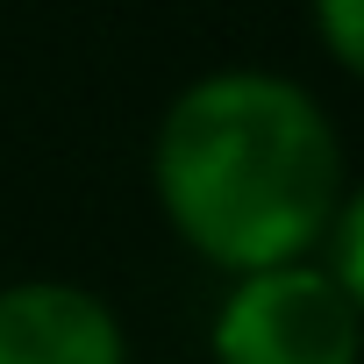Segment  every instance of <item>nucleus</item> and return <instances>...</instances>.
I'll return each mask as SVG.
<instances>
[{
	"mask_svg": "<svg viewBox=\"0 0 364 364\" xmlns=\"http://www.w3.org/2000/svg\"><path fill=\"white\" fill-rule=\"evenodd\" d=\"M328 279H336V293L357 307V321H364V186L357 193H343V208H336V229H328V264H321Z\"/></svg>",
	"mask_w": 364,
	"mask_h": 364,
	"instance_id": "obj_4",
	"label": "nucleus"
},
{
	"mask_svg": "<svg viewBox=\"0 0 364 364\" xmlns=\"http://www.w3.org/2000/svg\"><path fill=\"white\" fill-rule=\"evenodd\" d=\"M150 186L178 243L229 279L307 264L343 208V136L300 79L229 65L164 107Z\"/></svg>",
	"mask_w": 364,
	"mask_h": 364,
	"instance_id": "obj_1",
	"label": "nucleus"
},
{
	"mask_svg": "<svg viewBox=\"0 0 364 364\" xmlns=\"http://www.w3.org/2000/svg\"><path fill=\"white\" fill-rule=\"evenodd\" d=\"M0 364H129V343L100 293L22 279L0 286Z\"/></svg>",
	"mask_w": 364,
	"mask_h": 364,
	"instance_id": "obj_3",
	"label": "nucleus"
},
{
	"mask_svg": "<svg viewBox=\"0 0 364 364\" xmlns=\"http://www.w3.org/2000/svg\"><path fill=\"white\" fill-rule=\"evenodd\" d=\"M364 321L321 264H279L215 307V364H357Z\"/></svg>",
	"mask_w": 364,
	"mask_h": 364,
	"instance_id": "obj_2",
	"label": "nucleus"
},
{
	"mask_svg": "<svg viewBox=\"0 0 364 364\" xmlns=\"http://www.w3.org/2000/svg\"><path fill=\"white\" fill-rule=\"evenodd\" d=\"M314 29L343 72L364 79V0H314Z\"/></svg>",
	"mask_w": 364,
	"mask_h": 364,
	"instance_id": "obj_5",
	"label": "nucleus"
}]
</instances>
